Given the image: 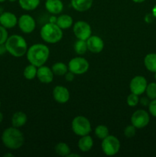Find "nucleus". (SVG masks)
<instances>
[{"instance_id": "1", "label": "nucleus", "mask_w": 156, "mask_h": 157, "mask_svg": "<svg viewBox=\"0 0 156 157\" xmlns=\"http://www.w3.org/2000/svg\"><path fill=\"white\" fill-rule=\"evenodd\" d=\"M26 55L29 63L38 67L47 62L50 55V50L45 44L38 43L28 48Z\"/></svg>"}, {"instance_id": "2", "label": "nucleus", "mask_w": 156, "mask_h": 157, "mask_svg": "<svg viewBox=\"0 0 156 157\" xmlns=\"http://www.w3.org/2000/svg\"><path fill=\"white\" fill-rule=\"evenodd\" d=\"M2 142L9 150L21 148L24 142V135L16 127H11L6 129L2 134Z\"/></svg>"}, {"instance_id": "3", "label": "nucleus", "mask_w": 156, "mask_h": 157, "mask_svg": "<svg viewBox=\"0 0 156 157\" xmlns=\"http://www.w3.org/2000/svg\"><path fill=\"white\" fill-rule=\"evenodd\" d=\"M5 44L8 53L15 58H21L27 53V42L21 35H12L9 36Z\"/></svg>"}, {"instance_id": "4", "label": "nucleus", "mask_w": 156, "mask_h": 157, "mask_svg": "<svg viewBox=\"0 0 156 157\" xmlns=\"http://www.w3.org/2000/svg\"><path fill=\"white\" fill-rule=\"evenodd\" d=\"M41 38L48 44H56L63 38V31L56 23H47L40 31Z\"/></svg>"}, {"instance_id": "5", "label": "nucleus", "mask_w": 156, "mask_h": 157, "mask_svg": "<svg viewBox=\"0 0 156 157\" xmlns=\"http://www.w3.org/2000/svg\"><path fill=\"white\" fill-rule=\"evenodd\" d=\"M71 127L73 133L80 136L88 135L91 132V124L90 121L84 116H77L73 118Z\"/></svg>"}, {"instance_id": "6", "label": "nucleus", "mask_w": 156, "mask_h": 157, "mask_svg": "<svg viewBox=\"0 0 156 157\" xmlns=\"http://www.w3.org/2000/svg\"><path fill=\"white\" fill-rule=\"evenodd\" d=\"M101 147L104 154L108 156H112L119 153L121 144L117 137L109 135L102 140Z\"/></svg>"}, {"instance_id": "7", "label": "nucleus", "mask_w": 156, "mask_h": 157, "mask_svg": "<svg viewBox=\"0 0 156 157\" xmlns=\"http://www.w3.org/2000/svg\"><path fill=\"white\" fill-rule=\"evenodd\" d=\"M88 61L82 57H76L69 61L68 70L73 72L74 75H84L89 70Z\"/></svg>"}, {"instance_id": "8", "label": "nucleus", "mask_w": 156, "mask_h": 157, "mask_svg": "<svg viewBox=\"0 0 156 157\" xmlns=\"http://www.w3.org/2000/svg\"><path fill=\"white\" fill-rule=\"evenodd\" d=\"M73 32L77 39L87 41L92 35L91 26L84 21H77L73 26Z\"/></svg>"}, {"instance_id": "9", "label": "nucleus", "mask_w": 156, "mask_h": 157, "mask_svg": "<svg viewBox=\"0 0 156 157\" xmlns=\"http://www.w3.org/2000/svg\"><path fill=\"white\" fill-rule=\"evenodd\" d=\"M150 121V116L145 110H138L131 117V124L136 129H142L147 127Z\"/></svg>"}, {"instance_id": "10", "label": "nucleus", "mask_w": 156, "mask_h": 157, "mask_svg": "<svg viewBox=\"0 0 156 157\" xmlns=\"http://www.w3.org/2000/svg\"><path fill=\"white\" fill-rule=\"evenodd\" d=\"M147 85H148V83H147V80L145 79V77L137 75V76L134 77L130 81L129 88L131 93L136 94L139 96L145 93Z\"/></svg>"}, {"instance_id": "11", "label": "nucleus", "mask_w": 156, "mask_h": 157, "mask_svg": "<svg viewBox=\"0 0 156 157\" xmlns=\"http://www.w3.org/2000/svg\"><path fill=\"white\" fill-rule=\"evenodd\" d=\"M18 25L23 33L29 34L35 29L36 22L33 17L28 14H24L18 19Z\"/></svg>"}, {"instance_id": "12", "label": "nucleus", "mask_w": 156, "mask_h": 157, "mask_svg": "<svg viewBox=\"0 0 156 157\" xmlns=\"http://www.w3.org/2000/svg\"><path fill=\"white\" fill-rule=\"evenodd\" d=\"M88 51L93 54L100 53L104 48V41L97 35H91L87 40Z\"/></svg>"}, {"instance_id": "13", "label": "nucleus", "mask_w": 156, "mask_h": 157, "mask_svg": "<svg viewBox=\"0 0 156 157\" xmlns=\"http://www.w3.org/2000/svg\"><path fill=\"white\" fill-rule=\"evenodd\" d=\"M53 98L58 104H66L70 99V92L64 86H56L53 90Z\"/></svg>"}, {"instance_id": "14", "label": "nucleus", "mask_w": 156, "mask_h": 157, "mask_svg": "<svg viewBox=\"0 0 156 157\" xmlns=\"http://www.w3.org/2000/svg\"><path fill=\"white\" fill-rule=\"evenodd\" d=\"M18 24V18L14 13L4 12L0 14V25L6 29H12Z\"/></svg>"}, {"instance_id": "15", "label": "nucleus", "mask_w": 156, "mask_h": 157, "mask_svg": "<svg viewBox=\"0 0 156 157\" xmlns=\"http://www.w3.org/2000/svg\"><path fill=\"white\" fill-rule=\"evenodd\" d=\"M37 78L40 82L43 84H50L54 80V73L51 68L47 66H41L38 67L37 71Z\"/></svg>"}, {"instance_id": "16", "label": "nucleus", "mask_w": 156, "mask_h": 157, "mask_svg": "<svg viewBox=\"0 0 156 157\" xmlns=\"http://www.w3.org/2000/svg\"><path fill=\"white\" fill-rule=\"evenodd\" d=\"M45 9L53 15H58L62 12L64 4L61 0H46Z\"/></svg>"}, {"instance_id": "17", "label": "nucleus", "mask_w": 156, "mask_h": 157, "mask_svg": "<svg viewBox=\"0 0 156 157\" xmlns=\"http://www.w3.org/2000/svg\"><path fill=\"white\" fill-rule=\"evenodd\" d=\"M72 7L77 12H87L93 6V0H71Z\"/></svg>"}, {"instance_id": "18", "label": "nucleus", "mask_w": 156, "mask_h": 157, "mask_svg": "<svg viewBox=\"0 0 156 157\" xmlns=\"http://www.w3.org/2000/svg\"><path fill=\"white\" fill-rule=\"evenodd\" d=\"M93 147V138L88 135L81 136L80 139L78 141V147L80 150L84 153L89 152Z\"/></svg>"}, {"instance_id": "19", "label": "nucleus", "mask_w": 156, "mask_h": 157, "mask_svg": "<svg viewBox=\"0 0 156 157\" xmlns=\"http://www.w3.org/2000/svg\"><path fill=\"white\" fill-rule=\"evenodd\" d=\"M27 121V115L24 112H15L12 117V127H16V128H20L26 124Z\"/></svg>"}, {"instance_id": "20", "label": "nucleus", "mask_w": 156, "mask_h": 157, "mask_svg": "<svg viewBox=\"0 0 156 157\" xmlns=\"http://www.w3.org/2000/svg\"><path fill=\"white\" fill-rule=\"evenodd\" d=\"M73 18L70 15H67V14H64V15H61L57 18L56 24L61 28L62 30L64 29H68L73 25Z\"/></svg>"}, {"instance_id": "21", "label": "nucleus", "mask_w": 156, "mask_h": 157, "mask_svg": "<svg viewBox=\"0 0 156 157\" xmlns=\"http://www.w3.org/2000/svg\"><path fill=\"white\" fill-rule=\"evenodd\" d=\"M144 64L148 71L156 72V53H149L144 58Z\"/></svg>"}, {"instance_id": "22", "label": "nucleus", "mask_w": 156, "mask_h": 157, "mask_svg": "<svg viewBox=\"0 0 156 157\" xmlns=\"http://www.w3.org/2000/svg\"><path fill=\"white\" fill-rule=\"evenodd\" d=\"M41 0H18L19 6L25 11H33L39 6Z\"/></svg>"}, {"instance_id": "23", "label": "nucleus", "mask_w": 156, "mask_h": 157, "mask_svg": "<svg viewBox=\"0 0 156 157\" xmlns=\"http://www.w3.org/2000/svg\"><path fill=\"white\" fill-rule=\"evenodd\" d=\"M54 151L58 156H68L71 150H70V147L67 145L66 143L61 142L58 143L55 145Z\"/></svg>"}, {"instance_id": "24", "label": "nucleus", "mask_w": 156, "mask_h": 157, "mask_svg": "<svg viewBox=\"0 0 156 157\" xmlns=\"http://www.w3.org/2000/svg\"><path fill=\"white\" fill-rule=\"evenodd\" d=\"M51 70L54 75L58 76H64L68 71V66L63 62H57L54 64L51 67Z\"/></svg>"}, {"instance_id": "25", "label": "nucleus", "mask_w": 156, "mask_h": 157, "mask_svg": "<svg viewBox=\"0 0 156 157\" xmlns=\"http://www.w3.org/2000/svg\"><path fill=\"white\" fill-rule=\"evenodd\" d=\"M73 49H74V52H76L77 55H84V54L87 52V51L88 50V48H87V41H85V40L77 39V41H76V42L74 43Z\"/></svg>"}, {"instance_id": "26", "label": "nucleus", "mask_w": 156, "mask_h": 157, "mask_svg": "<svg viewBox=\"0 0 156 157\" xmlns=\"http://www.w3.org/2000/svg\"><path fill=\"white\" fill-rule=\"evenodd\" d=\"M37 71L38 68L36 66L30 64L24 67L23 71V75L27 80H33L35 77H37Z\"/></svg>"}, {"instance_id": "27", "label": "nucleus", "mask_w": 156, "mask_h": 157, "mask_svg": "<svg viewBox=\"0 0 156 157\" xmlns=\"http://www.w3.org/2000/svg\"><path fill=\"white\" fill-rule=\"evenodd\" d=\"M109 129L105 125H98L97 127L95 129V135L97 138L100 140H103L104 138L106 137L107 136H109Z\"/></svg>"}, {"instance_id": "28", "label": "nucleus", "mask_w": 156, "mask_h": 157, "mask_svg": "<svg viewBox=\"0 0 156 157\" xmlns=\"http://www.w3.org/2000/svg\"><path fill=\"white\" fill-rule=\"evenodd\" d=\"M145 93H146L147 98H148L149 99H156V83L151 82L150 84H148Z\"/></svg>"}, {"instance_id": "29", "label": "nucleus", "mask_w": 156, "mask_h": 157, "mask_svg": "<svg viewBox=\"0 0 156 157\" xmlns=\"http://www.w3.org/2000/svg\"><path fill=\"white\" fill-rule=\"evenodd\" d=\"M127 104L129 107H136L138 105L139 103V95L136 94L131 93L128 97H127Z\"/></svg>"}, {"instance_id": "30", "label": "nucleus", "mask_w": 156, "mask_h": 157, "mask_svg": "<svg viewBox=\"0 0 156 157\" xmlns=\"http://www.w3.org/2000/svg\"><path fill=\"white\" fill-rule=\"evenodd\" d=\"M136 133V128L131 124V125H128L127 127H125V130H124V135H125V137L128 138H132L133 136H135Z\"/></svg>"}, {"instance_id": "31", "label": "nucleus", "mask_w": 156, "mask_h": 157, "mask_svg": "<svg viewBox=\"0 0 156 157\" xmlns=\"http://www.w3.org/2000/svg\"><path fill=\"white\" fill-rule=\"evenodd\" d=\"M9 38L7 29L0 25V44H4Z\"/></svg>"}, {"instance_id": "32", "label": "nucleus", "mask_w": 156, "mask_h": 157, "mask_svg": "<svg viewBox=\"0 0 156 157\" xmlns=\"http://www.w3.org/2000/svg\"><path fill=\"white\" fill-rule=\"evenodd\" d=\"M148 110L151 116L156 117V99L151 100V102L148 104Z\"/></svg>"}, {"instance_id": "33", "label": "nucleus", "mask_w": 156, "mask_h": 157, "mask_svg": "<svg viewBox=\"0 0 156 157\" xmlns=\"http://www.w3.org/2000/svg\"><path fill=\"white\" fill-rule=\"evenodd\" d=\"M74 75H75L73 73V72L68 71L64 75V78H65V80L67 81H68V82H71V81H73V80H74Z\"/></svg>"}, {"instance_id": "34", "label": "nucleus", "mask_w": 156, "mask_h": 157, "mask_svg": "<svg viewBox=\"0 0 156 157\" xmlns=\"http://www.w3.org/2000/svg\"><path fill=\"white\" fill-rule=\"evenodd\" d=\"M6 52H7V49H6L5 43L4 44H0V56L4 55Z\"/></svg>"}, {"instance_id": "35", "label": "nucleus", "mask_w": 156, "mask_h": 157, "mask_svg": "<svg viewBox=\"0 0 156 157\" xmlns=\"http://www.w3.org/2000/svg\"><path fill=\"white\" fill-rule=\"evenodd\" d=\"M148 99H149V98H142V99L140 100V103L141 104H142V105L143 106H147V105H148V104H149V101H148Z\"/></svg>"}, {"instance_id": "36", "label": "nucleus", "mask_w": 156, "mask_h": 157, "mask_svg": "<svg viewBox=\"0 0 156 157\" xmlns=\"http://www.w3.org/2000/svg\"><path fill=\"white\" fill-rule=\"evenodd\" d=\"M57 18H58V17H57ZM57 18L55 16H51L50 18V19H49V22H50V23H56Z\"/></svg>"}, {"instance_id": "37", "label": "nucleus", "mask_w": 156, "mask_h": 157, "mask_svg": "<svg viewBox=\"0 0 156 157\" xmlns=\"http://www.w3.org/2000/svg\"><path fill=\"white\" fill-rule=\"evenodd\" d=\"M152 15L154 17V18H156V5L153 7L152 9Z\"/></svg>"}, {"instance_id": "38", "label": "nucleus", "mask_w": 156, "mask_h": 157, "mask_svg": "<svg viewBox=\"0 0 156 157\" xmlns=\"http://www.w3.org/2000/svg\"><path fill=\"white\" fill-rule=\"evenodd\" d=\"M73 156L79 157L80 155H78V154H74V153H70V154L68 155V156H67V157H73Z\"/></svg>"}, {"instance_id": "39", "label": "nucleus", "mask_w": 156, "mask_h": 157, "mask_svg": "<svg viewBox=\"0 0 156 157\" xmlns=\"http://www.w3.org/2000/svg\"><path fill=\"white\" fill-rule=\"evenodd\" d=\"M3 118H4V117H3V113H2V112H0V124L2 122Z\"/></svg>"}, {"instance_id": "40", "label": "nucleus", "mask_w": 156, "mask_h": 157, "mask_svg": "<svg viewBox=\"0 0 156 157\" xmlns=\"http://www.w3.org/2000/svg\"><path fill=\"white\" fill-rule=\"evenodd\" d=\"M132 1L136 3H142L143 2H145V0H132Z\"/></svg>"}, {"instance_id": "41", "label": "nucleus", "mask_w": 156, "mask_h": 157, "mask_svg": "<svg viewBox=\"0 0 156 157\" xmlns=\"http://www.w3.org/2000/svg\"><path fill=\"white\" fill-rule=\"evenodd\" d=\"M4 156L5 157H6V156H14V155L11 154V153H7V154H5Z\"/></svg>"}, {"instance_id": "42", "label": "nucleus", "mask_w": 156, "mask_h": 157, "mask_svg": "<svg viewBox=\"0 0 156 157\" xmlns=\"http://www.w3.org/2000/svg\"><path fill=\"white\" fill-rule=\"evenodd\" d=\"M9 2H16V1H18V0H9Z\"/></svg>"}, {"instance_id": "43", "label": "nucleus", "mask_w": 156, "mask_h": 157, "mask_svg": "<svg viewBox=\"0 0 156 157\" xmlns=\"http://www.w3.org/2000/svg\"><path fill=\"white\" fill-rule=\"evenodd\" d=\"M5 1H6V0H0V3H2V2H4Z\"/></svg>"}, {"instance_id": "44", "label": "nucleus", "mask_w": 156, "mask_h": 157, "mask_svg": "<svg viewBox=\"0 0 156 157\" xmlns=\"http://www.w3.org/2000/svg\"><path fill=\"white\" fill-rule=\"evenodd\" d=\"M154 79H155V81H156V72L154 73Z\"/></svg>"}, {"instance_id": "45", "label": "nucleus", "mask_w": 156, "mask_h": 157, "mask_svg": "<svg viewBox=\"0 0 156 157\" xmlns=\"http://www.w3.org/2000/svg\"><path fill=\"white\" fill-rule=\"evenodd\" d=\"M0 107H1V101H0Z\"/></svg>"}]
</instances>
